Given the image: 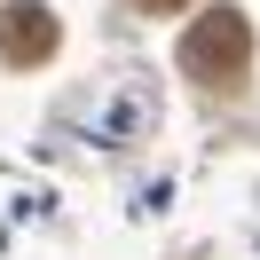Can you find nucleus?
<instances>
[{
  "mask_svg": "<svg viewBox=\"0 0 260 260\" xmlns=\"http://www.w3.org/2000/svg\"><path fill=\"white\" fill-rule=\"evenodd\" d=\"M142 8H150V16H174V8H189V0H142Z\"/></svg>",
  "mask_w": 260,
  "mask_h": 260,
  "instance_id": "3",
  "label": "nucleus"
},
{
  "mask_svg": "<svg viewBox=\"0 0 260 260\" xmlns=\"http://www.w3.org/2000/svg\"><path fill=\"white\" fill-rule=\"evenodd\" d=\"M55 40H63V32H55V8H48V0H8V8H0V55H8V63H48V55H55Z\"/></svg>",
  "mask_w": 260,
  "mask_h": 260,
  "instance_id": "2",
  "label": "nucleus"
},
{
  "mask_svg": "<svg viewBox=\"0 0 260 260\" xmlns=\"http://www.w3.org/2000/svg\"><path fill=\"white\" fill-rule=\"evenodd\" d=\"M181 71L205 79V87H244V71H252V24H244V8H205L181 32Z\"/></svg>",
  "mask_w": 260,
  "mask_h": 260,
  "instance_id": "1",
  "label": "nucleus"
}]
</instances>
